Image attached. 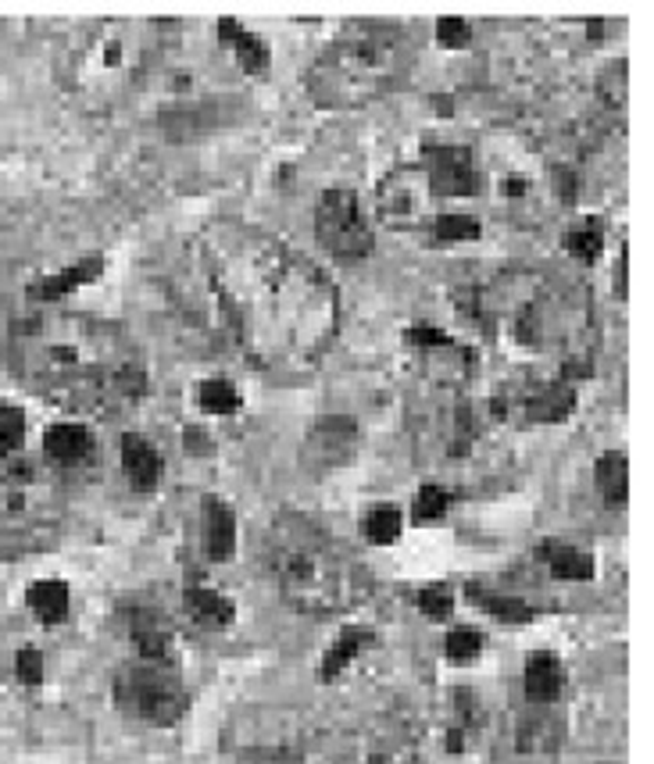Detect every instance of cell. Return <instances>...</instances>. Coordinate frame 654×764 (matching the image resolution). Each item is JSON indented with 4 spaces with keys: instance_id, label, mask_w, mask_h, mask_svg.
Here are the masks:
<instances>
[{
    "instance_id": "obj_36",
    "label": "cell",
    "mask_w": 654,
    "mask_h": 764,
    "mask_svg": "<svg viewBox=\"0 0 654 764\" xmlns=\"http://www.w3.org/2000/svg\"><path fill=\"white\" fill-rule=\"evenodd\" d=\"M444 651H447V657H451L454 664L476 661L480 651H483V633H476V629H451Z\"/></svg>"
},
{
    "instance_id": "obj_16",
    "label": "cell",
    "mask_w": 654,
    "mask_h": 764,
    "mask_svg": "<svg viewBox=\"0 0 654 764\" xmlns=\"http://www.w3.org/2000/svg\"><path fill=\"white\" fill-rule=\"evenodd\" d=\"M125 629L129 640L140 651V661H158V664H172V625L161 611L133 604L125 607Z\"/></svg>"
},
{
    "instance_id": "obj_25",
    "label": "cell",
    "mask_w": 654,
    "mask_h": 764,
    "mask_svg": "<svg viewBox=\"0 0 654 764\" xmlns=\"http://www.w3.org/2000/svg\"><path fill=\"white\" fill-rule=\"evenodd\" d=\"M541 557L547 561L551 575L569 579V583H583V579L594 575V557L583 554L580 546H569V543H559V540H547V543L541 546Z\"/></svg>"
},
{
    "instance_id": "obj_39",
    "label": "cell",
    "mask_w": 654,
    "mask_h": 764,
    "mask_svg": "<svg viewBox=\"0 0 654 764\" xmlns=\"http://www.w3.org/2000/svg\"><path fill=\"white\" fill-rule=\"evenodd\" d=\"M436 37H440V43H444V47H465L472 40V29L462 19H444L436 26Z\"/></svg>"
},
{
    "instance_id": "obj_34",
    "label": "cell",
    "mask_w": 654,
    "mask_h": 764,
    "mask_svg": "<svg viewBox=\"0 0 654 764\" xmlns=\"http://www.w3.org/2000/svg\"><path fill=\"white\" fill-rule=\"evenodd\" d=\"M597 90H601L604 108L623 114L626 111V61L608 64V69H604V76H601V87Z\"/></svg>"
},
{
    "instance_id": "obj_2",
    "label": "cell",
    "mask_w": 654,
    "mask_h": 764,
    "mask_svg": "<svg viewBox=\"0 0 654 764\" xmlns=\"http://www.w3.org/2000/svg\"><path fill=\"white\" fill-rule=\"evenodd\" d=\"M11 361L32 393L69 411H114L147 390L137 343L119 325L79 311L29 314L11 329Z\"/></svg>"
},
{
    "instance_id": "obj_4",
    "label": "cell",
    "mask_w": 654,
    "mask_h": 764,
    "mask_svg": "<svg viewBox=\"0 0 654 764\" xmlns=\"http://www.w3.org/2000/svg\"><path fill=\"white\" fill-rule=\"evenodd\" d=\"M261 564L293 611L343 614L369 601V569L333 533L298 511H283L261 536Z\"/></svg>"
},
{
    "instance_id": "obj_30",
    "label": "cell",
    "mask_w": 654,
    "mask_h": 764,
    "mask_svg": "<svg viewBox=\"0 0 654 764\" xmlns=\"http://www.w3.org/2000/svg\"><path fill=\"white\" fill-rule=\"evenodd\" d=\"M198 404L208 414H233L240 408V393L229 379H204L198 386Z\"/></svg>"
},
{
    "instance_id": "obj_32",
    "label": "cell",
    "mask_w": 654,
    "mask_h": 764,
    "mask_svg": "<svg viewBox=\"0 0 654 764\" xmlns=\"http://www.w3.org/2000/svg\"><path fill=\"white\" fill-rule=\"evenodd\" d=\"M433 237L444 240V243H465V240H476L480 237V222L472 219V214H457V211H444L436 214L433 222Z\"/></svg>"
},
{
    "instance_id": "obj_33",
    "label": "cell",
    "mask_w": 654,
    "mask_h": 764,
    "mask_svg": "<svg viewBox=\"0 0 654 764\" xmlns=\"http://www.w3.org/2000/svg\"><path fill=\"white\" fill-rule=\"evenodd\" d=\"M26 440V414L19 408H0V464H4Z\"/></svg>"
},
{
    "instance_id": "obj_38",
    "label": "cell",
    "mask_w": 654,
    "mask_h": 764,
    "mask_svg": "<svg viewBox=\"0 0 654 764\" xmlns=\"http://www.w3.org/2000/svg\"><path fill=\"white\" fill-rule=\"evenodd\" d=\"M14 675H19L26 686L43 683V654L32 651V646H22V651L14 654Z\"/></svg>"
},
{
    "instance_id": "obj_7",
    "label": "cell",
    "mask_w": 654,
    "mask_h": 764,
    "mask_svg": "<svg viewBox=\"0 0 654 764\" xmlns=\"http://www.w3.org/2000/svg\"><path fill=\"white\" fill-rule=\"evenodd\" d=\"M480 169V197L494 201L512 222L536 225L551 208L576 204V175L569 164L551 161L541 147L522 137H490L472 147Z\"/></svg>"
},
{
    "instance_id": "obj_20",
    "label": "cell",
    "mask_w": 654,
    "mask_h": 764,
    "mask_svg": "<svg viewBox=\"0 0 654 764\" xmlns=\"http://www.w3.org/2000/svg\"><path fill=\"white\" fill-rule=\"evenodd\" d=\"M526 696L533 704H541V707H547V704H554L562 696V690H565V668H562V661L554 657V654H547V651H536V654H530V661H526Z\"/></svg>"
},
{
    "instance_id": "obj_35",
    "label": "cell",
    "mask_w": 654,
    "mask_h": 764,
    "mask_svg": "<svg viewBox=\"0 0 654 764\" xmlns=\"http://www.w3.org/2000/svg\"><path fill=\"white\" fill-rule=\"evenodd\" d=\"M447 504H451L447 490L436 483H426L415 493V522H440L447 514Z\"/></svg>"
},
{
    "instance_id": "obj_37",
    "label": "cell",
    "mask_w": 654,
    "mask_h": 764,
    "mask_svg": "<svg viewBox=\"0 0 654 764\" xmlns=\"http://www.w3.org/2000/svg\"><path fill=\"white\" fill-rule=\"evenodd\" d=\"M415 604H419L422 614H426V619L444 622V619H451V611H454V593L447 586H426V590H419Z\"/></svg>"
},
{
    "instance_id": "obj_14",
    "label": "cell",
    "mask_w": 654,
    "mask_h": 764,
    "mask_svg": "<svg viewBox=\"0 0 654 764\" xmlns=\"http://www.w3.org/2000/svg\"><path fill=\"white\" fill-rule=\"evenodd\" d=\"M422 172L430 179V190L440 204L444 201H472L480 197V169L472 147L462 143H430L422 151Z\"/></svg>"
},
{
    "instance_id": "obj_5",
    "label": "cell",
    "mask_w": 654,
    "mask_h": 764,
    "mask_svg": "<svg viewBox=\"0 0 654 764\" xmlns=\"http://www.w3.org/2000/svg\"><path fill=\"white\" fill-rule=\"evenodd\" d=\"M415 43L390 22H351L304 72V90L319 108L354 111L398 93L412 76Z\"/></svg>"
},
{
    "instance_id": "obj_15",
    "label": "cell",
    "mask_w": 654,
    "mask_h": 764,
    "mask_svg": "<svg viewBox=\"0 0 654 764\" xmlns=\"http://www.w3.org/2000/svg\"><path fill=\"white\" fill-rule=\"evenodd\" d=\"M362 446V433H358V422L348 414H330V419H319L301 443V469L315 479H325L340 472L343 464H351V458Z\"/></svg>"
},
{
    "instance_id": "obj_12",
    "label": "cell",
    "mask_w": 654,
    "mask_h": 764,
    "mask_svg": "<svg viewBox=\"0 0 654 764\" xmlns=\"http://www.w3.org/2000/svg\"><path fill=\"white\" fill-rule=\"evenodd\" d=\"M375 204H380L383 222L398 232H426L440 214V201L430 190L422 164H398L394 172L383 175L380 190H375Z\"/></svg>"
},
{
    "instance_id": "obj_9",
    "label": "cell",
    "mask_w": 654,
    "mask_h": 764,
    "mask_svg": "<svg viewBox=\"0 0 654 764\" xmlns=\"http://www.w3.org/2000/svg\"><path fill=\"white\" fill-rule=\"evenodd\" d=\"M114 701L119 707L143 725L169 728L187 714L190 696L179 683L172 664L158 661H137L114 675Z\"/></svg>"
},
{
    "instance_id": "obj_3",
    "label": "cell",
    "mask_w": 654,
    "mask_h": 764,
    "mask_svg": "<svg viewBox=\"0 0 654 764\" xmlns=\"http://www.w3.org/2000/svg\"><path fill=\"white\" fill-rule=\"evenodd\" d=\"M454 308L480 332L526 358H559V379L591 372V290L536 269H504L454 293Z\"/></svg>"
},
{
    "instance_id": "obj_6",
    "label": "cell",
    "mask_w": 654,
    "mask_h": 764,
    "mask_svg": "<svg viewBox=\"0 0 654 764\" xmlns=\"http://www.w3.org/2000/svg\"><path fill=\"white\" fill-rule=\"evenodd\" d=\"M169 54L158 22H93L69 47V87L97 104L143 90Z\"/></svg>"
},
{
    "instance_id": "obj_19",
    "label": "cell",
    "mask_w": 654,
    "mask_h": 764,
    "mask_svg": "<svg viewBox=\"0 0 654 764\" xmlns=\"http://www.w3.org/2000/svg\"><path fill=\"white\" fill-rule=\"evenodd\" d=\"M122 469L129 475V483L137 490H154L161 483V475H165V464H161V454L154 451L151 443L137 433H125L122 436Z\"/></svg>"
},
{
    "instance_id": "obj_1",
    "label": "cell",
    "mask_w": 654,
    "mask_h": 764,
    "mask_svg": "<svg viewBox=\"0 0 654 764\" xmlns=\"http://www.w3.org/2000/svg\"><path fill=\"white\" fill-rule=\"evenodd\" d=\"M198 258L229 340L258 369L308 372L340 329V293L319 264L280 237L222 222L204 232Z\"/></svg>"
},
{
    "instance_id": "obj_13",
    "label": "cell",
    "mask_w": 654,
    "mask_h": 764,
    "mask_svg": "<svg viewBox=\"0 0 654 764\" xmlns=\"http://www.w3.org/2000/svg\"><path fill=\"white\" fill-rule=\"evenodd\" d=\"M408 346L415 351L422 372H426L440 390H454L476 372V354L472 346L451 340L447 332H440L433 325H415L408 329Z\"/></svg>"
},
{
    "instance_id": "obj_10",
    "label": "cell",
    "mask_w": 654,
    "mask_h": 764,
    "mask_svg": "<svg viewBox=\"0 0 654 764\" xmlns=\"http://www.w3.org/2000/svg\"><path fill=\"white\" fill-rule=\"evenodd\" d=\"M576 408V390L559 375H519L494 393V414L515 425H554Z\"/></svg>"
},
{
    "instance_id": "obj_28",
    "label": "cell",
    "mask_w": 654,
    "mask_h": 764,
    "mask_svg": "<svg viewBox=\"0 0 654 764\" xmlns=\"http://www.w3.org/2000/svg\"><path fill=\"white\" fill-rule=\"evenodd\" d=\"M469 601L483 607L490 619H501V622H509V625H522V622H530L533 619V607L530 604H522L519 596H504V593H494V590H486L480 583H472L469 590Z\"/></svg>"
},
{
    "instance_id": "obj_29",
    "label": "cell",
    "mask_w": 654,
    "mask_h": 764,
    "mask_svg": "<svg viewBox=\"0 0 654 764\" xmlns=\"http://www.w3.org/2000/svg\"><path fill=\"white\" fill-rule=\"evenodd\" d=\"M565 251L580 261H594L604 251V225L597 219L591 222H580L565 232Z\"/></svg>"
},
{
    "instance_id": "obj_22",
    "label": "cell",
    "mask_w": 654,
    "mask_h": 764,
    "mask_svg": "<svg viewBox=\"0 0 654 764\" xmlns=\"http://www.w3.org/2000/svg\"><path fill=\"white\" fill-rule=\"evenodd\" d=\"M187 611L190 619L204 625V629H225L229 622H233V601L229 596H222L219 590L211 586H187Z\"/></svg>"
},
{
    "instance_id": "obj_18",
    "label": "cell",
    "mask_w": 654,
    "mask_h": 764,
    "mask_svg": "<svg viewBox=\"0 0 654 764\" xmlns=\"http://www.w3.org/2000/svg\"><path fill=\"white\" fill-rule=\"evenodd\" d=\"M204 551L211 561H229L237 551V514L219 496H204Z\"/></svg>"
},
{
    "instance_id": "obj_23",
    "label": "cell",
    "mask_w": 654,
    "mask_h": 764,
    "mask_svg": "<svg viewBox=\"0 0 654 764\" xmlns=\"http://www.w3.org/2000/svg\"><path fill=\"white\" fill-rule=\"evenodd\" d=\"M219 40L225 47H233V54L237 61L243 64V72H265V64H269V47L261 37H254L251 29H243L237 26L233 19H222L219 22Z\"/></svg>"
},
{
    "instance_id": "obj_24",
    "label": "cell",
    "mask_w": 654,
    "mask_h": 764,
    "mask_svg": "<svg viewBox=\"0 0 654 764\" xmlns=\"http://www.w3.org/2000/svg\"><path fill=\"white\" fill-rule=\"evenodd\" d=\"M29 611L37 614V622L43 625H58L69 619V586L61 579H43V583H32L26 593Z\"/></svg>"
},
{
    "instance_id": "obj_21",
    "label": "cell",
    "mask_w": 654,
    "mask_h": 764,
    "mask_svg": "<svg viewBox=\"0 0 654 764\" xmlns=\"http://www.w3.org/2000/svg\"><path fill=\"white\" fill-rule=\"evenodd\" d=\"M43 451L54 464H83L93 454V433L87 425L76 422H58L47 429L43 436Z\"/></svg>"
},
{
    "instance_id": "obj_8",
    "label": "cell",
    "mask_w": 654,
    "mask_h": 764,
    "mask_svg": "<svg viewBox=\"0 0 654 764\" xmlns=\"http://www.w3.org/2000/svg\"><path fill=\"white\" fill-rule=\"evenodd\" d=\"M64 519V493L37 464H14L0 475V557L40 551Z\"/></svg>"
},
{
    "instance_id": "obj_27",
    "label": "cell",
    "mask_w": 654,
    "mask_h": 764,
    "mask_svg": "<svg viewBox=\"0 0 654 764\" xmlns=\"http://www.w3.org/2000/svg\"><path fill=\"white\" fill-rule=\"evenodd\" d=\"M372 643H375V636L369 633V629H348V633H340V640L330 646V651H325L319 675L325 678V683H330V678H336L354 657H362Z\"/></svg>"
},
{
    "instance_id": "obj_11",
    "label": "cell",
    "mask_w": 654,
    "mask_h": 764,
    "mask_svg": "<svg viewBox=\"0 0 654 764\" xmlns=\"http://www.w3.org/2000/svg\"><path fill=\"white\" fill-rule=\"evenodd\" d=\"M315 237L322 251L340 261H362L372 254L375 232L365 219L358 193L351 190H325L315 204Z\"/></svg>"
},
{
    "instance_id": "obj_31",
    "label": "cell",
    "mask_w": 654,
    "mask_h": 764,
    "mask_svg": "<svg viewBox=\"0 0 654 764\" xmlns=\"http://www.w3.org/2000/svg\"><path fill=\"white\" fill-rule=\"evenodd\" d=\"M401 511L394 504H375L365 514V536L372 543H394L401 536Z\"/></svg>"
},
{
    "instance_id": "obj_26",
    "label": "cell",
    "mask_w": 654,
    "mask_h": 764,
    "mask_svg": "<svg viewBox=\"0 0 654 764\" xmlns=\"http://www.w3.org/2000/svg\"><path fill=\"white\" fill-rule=\"evenodd\" d=\"M594 483L601 490V496L608 504H626V496H630V461L626 454H601L597 464H594Z\"/></svg>"
},
{
    "instance_id": "obj_17",
    "label": "cell",
    "mask_w": 654,
    "mask_h": 764,
    "mask_svg": "<svg viewBox=\"0 0 654 764\" xmlns=\"http://www.w3.org/2000/svg\"><path fill=\"white\" fill-rule=\"evenodd\" d=\"M101 272H104V261L101 258H87V261H79V264H72V269H64L58 275H47L40 282H32V286H29V301L51 308V304L64 301L69 293H76L79 286L93 282Z\"/></svg>"
},
{
    "instance_id": "obj_40",
    "label": "cell",
    "mask_w": 654,
    "mask_h": 764,
    "mask_svg": "<svg viewBox=\"0 0 654 764\" xmlns=\"http://www.w3.org/2000/svg\"><path fill=\"white\" fill-rule=\"evenodd\" d=\"M22 646H14V636H11V629L0 622V664H4L8 657L14 661V654H19Z\"/></svg>"
}]
</instances>
